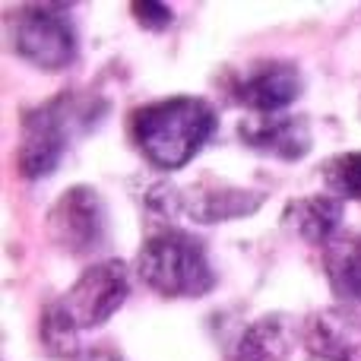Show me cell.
I'll return each instance as SVG.
<instances>
[{"mask_svg": "<svg viewBox=\"0 0 361 361\" xmlns=\"http://www.w3.org/2000/svg\"><path fill=\"white\" fill-rule=\"evenodd\" d=\"M133 16L146 29H165L171 23V10L165 4H159V0H152V4H133Z\"/></svg>", "mask_w": 361, "mask_h": 361, "instance_id": "2e32d148", "label": "cell"}, {"mask_svg": "<svg viewBox=\"0 0 361 361\" xmlns=\"http://www.w3.org/2000/svg\"><path fill=\"white\" fill-rule=\"evenodd\" d=\"M16 51L42 70H61L76 57V32L67 16V6L29 4L10 23Z\"/></svg>", "mask_w": 361, "mask_h": 361, "instance_id": "3957f363", "label": "cell"}, {"mask_svg": "<svg viewBox=\"0 0 361 361\" xmlns=\"http://www.w3.org/2000/svg\"><path fill=\"white\" fill-rule=\"evenodd\" d=\"M326 180L345 197H355L361 203V152L339 156L326 165Z\"/></svg>", "mask_w": 361, "mask_h": 361, "instance_id": "9a60e30c", "label": "cell"}, {"mask_svg": "<svg viewBox=\"0 0 361 361\" xmlns=\"http://www.w3.org/2000/svg\"><path fill=\"white\" fill-rule=\"evenodd\" d=\"M241 137L247 146L279 159H301L311 149V130L305 118H263L247 121L241 127Z\"/></svg>", "mask_w": 361, "mask_h": 361, "instance_id": "9c48e42d", "label": "cell"}, {"mask_svg": "<svg viewBox=\"0 0 361 361\" xmlns=\"http://www.w3.org/2000/svg\"><path fill=\"white\" fill-rule=\"evenodd\" d=\"M286 222L298 231L305 241L311 244H324L336 235L339 222H343V200L336 197H305L295 200L292 206L286 209Z\"/></svg>", "mask_w": 361, "mask_h": 361, "instance_id": "30bf717a", "label": "cell"}, {"mask_svg": "<svg viewBox=\"0 0 361 361\" xmlns=\"http://www.w3.org/2000/svg\"><path fill=\"white\" fill-rule=\"evenodd\" d=\"M288 349H292L288 326L269 317L244 330V336L231 349V361H286Z\"/></svg>", "mask_w": 361, "mask_h": 361, "instance_id": "8fae6325", "label": "cell"}, {"mask_svg": "<svg viewBox=\"0 0 361 361\" xmlns=\"http://www.w3.org/2000/svg\"><path fill=\"white\" fill-rule=\"evenodd\" d=\"M263 203L260 193H244V190H219V193H206L197 197L187 209L193 219L200 222H222V219H235V216H247L257 206Z\"/></svg>", "mask_w": 361, "mask_h": 361, "instance_id": "4fadbf2b", "label": "cell"}, {"mask_svg": "<svg viewBox=\"0 0 361 361\" xmlns=\"http://www.w3.org/2000/svg\"><path fill=\"white\" fill-rule=\"evenodd\" d=\"M301 92V76L292 63H260L257 70H250L241 82L235 86L238 102L250 105L254 111H282L286 105H292Z\"/></svg>", "mask_w": 361, "mask_h": 361, "instance_id": "ba28073f", "label": "cell"}, {"mask_svg": "<svg viewBox=\"0 0 361 361\" xmlns=\"http://www.w3.org/2000/svg\"><path fill=\"white\" fill-rule=\"evenodd\" d=\"M82 361H121V358L111 355V352H92V355H86Z\"/></svg>", "mask_w": 361, "mask_h": 361, "instance_id": "e0dca14e", "label": "cell"}, {"mask_svg": "<svg viewBox=\"0 0 361 361\" xmlns=\"http://www.w3.org/2000/svg\"><path fill=\"white\" fill-rule=\"evenodd\" d=\"M130 295V276L121 260H105L89 267L61 298V307L70 314L80 330L99 326L118 311Z\"/></svg>", "mask_w": 361, "mask_h": 361, "instance_id": "277c9868", "label": "cell"}, {"mask_svg": "<svg viewBox=\"0 0 361 361\" xmlns=\"http://www.w3.org/2000/svg\"><path fill=\"white\" fill-rule=\"evenodd\" d=\"M63 149H67V118L61 111V102L32 111L23 124V149H19L23 175L44 178L57 169Z\"/></svg>", "mask_w": 361, "mask_h": 361, "instance_id": "8992f818", "label": "cell"}, {"mask_svg": "<svg viewBox=\"0 0 361 361\" xmlns=\"http://www.w3.org/2000/svg\"><path fill=\"white\" fill-rule=\"evenodd\" d=\"M137 273L152 292L165 298H193L216 286V273L203 244L184 231H162L149 238L140 250Z\"/></svg>", "mask_w": 361, "mask_h": 361, "instance_id": "7a4b0ae2", "label": "cell"}, {"mask_svg": "<svg viewBox=\"0 0 361 361\" xmlns=\"http://www.w3.org/2000/svg\"><path fill=\"white\" fill-rule=\"evenodd\" d=\"M105 228V206L92 187H70L48 212V235L54 244L86 254L99 244Z\"/></svg>", "mask_w": 361, "mask_h": 361, "instance_id": "5b68a950", "label": "cell"}, {"mask_svg": "<svg viewBox=\"0 0 361 361\" xmlns=\"http://www.w3.org/2000/svg\"><path fill=\"white\" fill-rule=\"evenodd\" d=\"M307 349L324 361H361V317L345 307H326L307 320Z\"/></svg>", "mask_w": 361, "mask_h": 361, "instance_id": "52a82bcc", "label": "cell"}, {"mask_svg": "<svg viewBox=\"0 0 361 361\" xmlns=\"http://www.w3.org/2000/svg\"><path fill=\"white\" fill-rule=\"evenodd\" d=\"M42 345L48 355L57 358H73L80 352V326L70 320V314L61 307V301L44 307L42 314Z\"/></svg>", "mask_w": 361, "mask_h": 361, "instance_id": "5bb4252c", "label": "cell"}, {"mask_svg": "<svg viewBox=\"0 0 361 361\" xmlns=\"http://www.w3.org/2000/svg\"><path fill=\"white\" fill-rule=\"evenodd\" d=\"M330 286L339 298L361 305V238L343 241L330 250Z\"/></svg>", "mask_w": 361, "mask_h": 361, "instance_id": "7c38bea8", "label": "cell"}, {"mask_svg": "<svg viewBox=\"0 0 361 361\" xmlns=\"http://www.w3.org/2000/svg\"><path fill=\"white\" fill-rule=\"evenodd\" d=\"M133 143L162 171L184 169L216 133V111L209 102L193 95L146 105L130 121Z\"/></svg>", "mask_w": 361, "mask_h": 361, "instance_id": "6da1fadb", "label": "cell"}]
</instances>
